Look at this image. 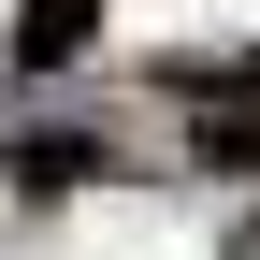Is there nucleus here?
<instances>
[{"instance_id":"obj_1","label":"nucleus","mask_w":260,"mask_h":260,"mask_svg":"<svg viewBox=\"0 0 260 260\" xmlns=\"http://www.w3.org/2000/svg\"><path fill=\"white\" fill-rule=\"evenodd\" d=\"M87 29H102V0H29V15H15V58H29V73H73Z\"/></svg>"},{"instance_id":"obj_2","label":"nucleus","mask_w":260,"mask_h":260,"mask_svg":"<svg viewBox=\"0 0 260 260\" xmlns=\"http://www.w3.org/2000/svg\"><path fill=\"white\" fill-rule=\"evenodd\" d=\"M203 159H217V174H260V73H246V102L203 116Z\"/></svg>"}]
</instances>
